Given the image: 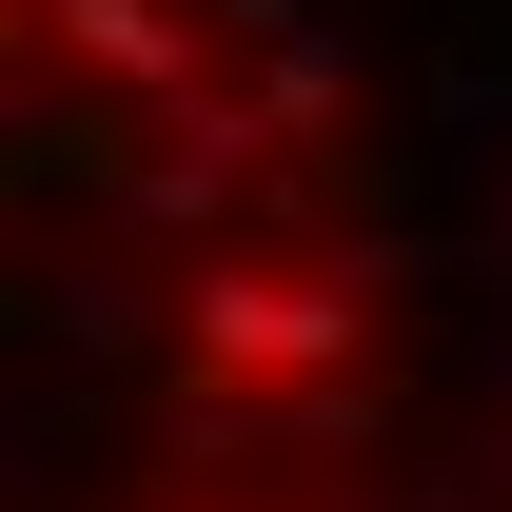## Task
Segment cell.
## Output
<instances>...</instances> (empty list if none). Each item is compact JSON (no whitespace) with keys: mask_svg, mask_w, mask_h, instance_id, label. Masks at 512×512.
Instances as JSON below:
<instances>
[{"mask_svg":"<svg viewBox=\"0 0 512 512\" xmlns=\"http://www.w3.org/2000/svg\"><path fill=\"white\" fill-rule=\"evenodd\" d=\"M355 335H375V276L355 256H197L178 276V375H217V394L355 375Z\"/></svg>","mask_w":512,"mask_h":512,"instance_id":"obj_1","label":"cell"},{"mask_svg":"<svg viewBox=\"0 0 512 512\" xmlns=\"http://www.w3.org/2000/svg\"><path fill=\"white\" fill-rule=\"evenodd\" d=\"M40 20H60L119 99H178V79H197V20H178V0H40Z\"/></svg>","mask_w":512,"mask_h":512,"instance_id":"obj_2","label":"cell"},{"mask_svg":"<svg viewBox=\"0 0 512 512\" xmlns=\"http://www.w3.org/2000/svg\"><path fill=\"white\" fill-rule=\"evenodd\" d=\"M0 60H20V0H0Z\"/></svg>","mask_w":512,"mask_h":512,"instance_id":"obj_3","label":"cell"},{"mask_svg":"<svg viewBox=\"0 0 512 512\" xmlns=\"http://www.w3.org/2000/svg\"><path fill=\"white\" fill-rule=\"evenodd\" d=\"M493 493H512V453H493Z\"/></svg>","mask_w":512,"mask_h":512,"instance_id":"obj_4","label":"cell"}]
</instances>
